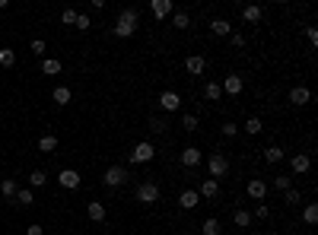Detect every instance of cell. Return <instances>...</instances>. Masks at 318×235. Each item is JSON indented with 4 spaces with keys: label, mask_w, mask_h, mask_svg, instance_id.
Here are the masks:
<instances>
[{
    "label": "cell",
    "mask_w": 318,
    "mask_h": 235,
    "mask_svg": "<svg viewBox=\"0 0 318 235\" xmlns=\"http://www.w3.org/2000/svg\"><path fill=\"white\" fill-rule=\"evenodd\" d=\"M134 32H137V10L127 6V10H121L118 19H115V35L118 38H131Z\"/></svg>",
    "instance_id": "cell-1"
},
{
    "label": "cell",
    "mask_w": 318,
    "mask_h": 235,
    "mask_svg": "<svg viewBox=\"0 0 318 235\" xmlns=\"http://www.w3.org/2000/svg\"><path fill=\"white\" fill-rule=\"evenodd\" d=\"M137 200L140 204H156L159 200V184H153V181H144V184H137Z\"/></svg>",
    "instance_id": "cell-2"
},
{
    "label": "cell",
    "mask_w": 318,
    "mask_h": 235,
    "mask_svg": "<svg viewBox=\"0 0 318 235\" xmlns=\"http://www.w3.org/2000/svg\"><path fill=\"white\" fill-rule=\"evenodd\" d=\"M153 156H156V146H153L150 140H144V143H137L131 150V162H150Z\"/></svg>",
    "instance_id": "cell-3"
},
{
    "label": "cell",
    "mask_w": 318,
    "mask_h": 235,
    "mask_svg": "<svg viewBox=\"0 0 318 235\" xmlns=\"http://www.w3.org/2000/svg\"><path fill=\"white\" fill-rule=\"evenodd\" d=\"M127 178H131V175H127V169H121V165H112V169H105V187H121V184H124V181Z\"/></svg>",
    "instance_id": "cell-4"
},
{
    "label": "cell",
    "mask_w": 318,
    "mask_h": 235,
    "mask_svg": "<svg viewBox=\"0 0 318 235\" xmlns=\"http://www.w3.org/2000/svg\"><path fill=\"white\" fill-rule=\"evenodd\" d=\"M207 165H210V178H213V181H216V178H223V175L229 172V159L223 156V153H213Z\"/></svg>",
    "instance_id": "cell-5"
},
{
    "label": "cell",
    "mask_w": 318,
    "mask_h": 235,
    "mask_svg": "<svg viewBox=\"0 0 318 235\" xmlns=\"http://www.w3.org/2000/svg\"><path fill=\"white\" fill-rule=\"evenodd\" d=\"M159 105H162V111H178V108H181V96H178L175 89H166V92L159 96Z\"/></svg>",
    "instance_id": "cell-6"
},
{
    "label": "cell",
    "mask_w": 318,
    "mask_h": 235,
    "mask_svg": "<svg viewBox=\"0 0 318 235\" xmlns=\"http://www.w3.org/2000/svg\"><path fill=\"white\" fill-rule=\"evenodd\" d=\"M58 184H60V187H67V191H77V187H80V172L64 169V172L58 175Z\"/></svg>",
    "instance_id": "cell-7"
},
{
    "label": "cell",
    "mask_w": 318,
    "mask_h": 235,
    "mask_svg": "<svg viewBox=\"0 0 318 235\" xmlns=\"http://www.w3.org/2000/svg\"><path fill=\"white\" fill-rule=\"evenodd\" d=\"M289 165H293L296 175H306V172L312 169V159H309V153H296V156L289 159Z\"/></svg>",
    "instance_id": "cell-8"
},
{
    "label": "cell",
    "mask_w": 318,
    "mask_h": 235,
    "mask_svg": "<svg viewBox=\"0 0 318 235\" xmlns=\"http://www.w3.org/2000/svg\"><path fill=\"white\" fill-rule=\"evenodd\" d=\"M220 89H223V92H229V96H239V92H242V77H239V73H229V77L223 79Z\"/></svg>",
    "instance_id": "cell-9"
},
{
    "label": "cell",
    "mask_w": 318,
    "mask_h": 235,
    "mask_svg": "<svg viewBox=\"0 0 318 235\" xmlns=\"http://www.w3.org/2000/svg\"><path fill=\"white\" fill-rule=\"evenodd\" d=\"M198 162H201V150L198 146H185V150H181V165H185V169H194Z\"/></svg>",
    "instance_id": "cell-10"
},
{
    "label": "cell",
    "mask_w": 318,
    "mask_h": 235,
    "mask_svg": "<svg viewBox=\"0 0 318 235\" xmlns=\"http://www.w3.org/2000/svg\"><path fill=\"white\" fill-rule=\"evenodd\" d=\"M289 102L293 105H309L312 102V92H309L306 86H296V89H289Z\"/></svg>",
    "instance_id": "cell-11"
},
{
    "label": "cell",
    "mask_w": 318,
    "mask_h": 235,
    "mask_svg": "<svg viewBox=\"0 0 318 235\" xmlns=\"http://www.w3.org/2000/svg\"><path fill=\"white\" fill-rule=\"evenodd\" d=\"M198 200H201V194L188 187V191H181V197H178V207H181V210H194V207H198Z\"/></svg>",
    "instance_id": "cell-12"
},
{
    "label": "cell",
    "mask_w": 318,
    "mask_h": 235,
    "mask_svg": "<svg viewBox=\"0 0 318 235\" xmlns=\"http://www.w3.org/2000/svg\"><path fill=\"white\" fill-rule=\"evenodd\" d=\"M185 67H188V73H194V77H201V73L207 70V60L201 57V54H191V57L185 60Z\"/></svg>",
    "instance_id": "cell-13"
},
{
    "label": "cell",
    "mask_w": 318,
    "mask_h": 235,
    "mask_svg": "<svg viewBox=\"0 0 318 235\" xmlns=\"http://www.w3.org/2000/svg\"><path fill=\"white\" fill-rule=\"evenodd\" d=\"M264 194H267V184H264L261 178H252V181H248V197L264 200Z\"/></svg>",
    "instance_id": "cell-14"
},
{
    "label": "cell",
    "mask_w": 318,
    "mask_h": 235,
    "mask_svg": "<svg viewBox=\"0 0 318 235\" xmlns=\"http://www.w3.org/2000/svg\"><path fill=\"white\" fill-rule=\"evenodd\" d=\"M153 16H156V19H166L169 16V13H172V0H153Z\"/></svg>",
    "instance_id": "cell-15"
},
{
    "label": "cell",
    "mask_w": 318,
    "mask_h": 235,
    "mask_svg": "<svg viewBox=\"0 0 318 235\" xmlns=\"http://www.w3.org/2000/svg\"><path fill=\"white\" fill-rule=\"evenodd\" d=\"M210 32H213V35H220V38H226V35H232V26H229V19H213Z\"/></svg>",
    "instance_id": "cell-16"
},
{
    "label": "cell",
    "mask_w": 318,
    "mask_h": 235,
    "mask_svg": "<svg viewBox=\"0 0 318 235\" xmlns=\"http://www.w3.org/2000/svg\"><path fill=\"white\" fill-rule=\"evenodd\" d=\"M261 16H264V10H261V6H245V10H242V19H245V23H261Z\"/></svg>",
    "instance_id": "cell-17"
},
{
    "label": "cell",
    "mask_w": 318,
    "mask_h": 235,
    "mask_svg": "<svg viewBox=\"0 0 318 235\" xmlns=\"http://www.w3.org/2000/svg\"><path fill=\"white\" fill-rule=\"evenodd\" d=\"M86 213H89V219H92V223H102V219H105V207L99 204V200H92V204L86 207Z\"/></svg>",
    "instance_id": "cell-18"
},
{
    "label": "cell",
    "mask_w": 318,
    "mask_h": 235,
    "mask_svg": "<svg viewBox=\"0 0 318 235\" xmlns=\"http://www.w3.org/2000/svg\"><path fill=\"white\" fill-rule=\"evenodd\" d=\"M42 73H48V77H58V73H60V60L45 57V60H42Z\"/></svg>",
    "instance_id": "cell-19"
},
{
    "label": "cell",
    "mask_w": 318,
    "mask_h": 235,
    "mask_svg": "<svg viewBox=\"0 0 318 235\" xmlns=\"http://www.w3.org/2000/svg\"><path fill=\"white\" fill-rule=\"evenodd\" d=\"M216 191H220V181H213V178H207L201 184V197H216Z\"/></svg>",
    "instance_id": "cell-20"
},
{
    "label": "cell",
    "mask_w": 318,
    "mask_h": 235,
    "mask_svg": "<svg viewBox=\"0 0 318 235\" xmlns=\"http://www.w3.org/2000/svg\"><path fill=\"white\" fill-rule=\"evenodd\" d=\"M232 223L239 226V229H248V226H252V213H248V210H235Z\"/></svg>",
    "instance_id": "cell-21"
},
{
    "label": "cell",
    "mask_w": 318,
    "mask_h": 235,
    "mask_svg": "<svg viewBox=\"0 0 318 235\" xmlns=\"http://www.w3.org/2000/svg\"><path fill=\"white\" fill-rule=\"evenodd\" d=\"M0 197H16V181H13V178L0 181Z\"/></svg>",
    "instance_id": "cell-22"
},
{
    "label": "cell",
    "mask_w": 318,
    "mask_h": 235,
    "mask_svg": "<svg viewBox=\"0 0 318 235\" xmlns=\"http://www.w3.org/2000/svg\"><path fill=\"white\" fill-rule=\"evenodd\" d=\"M220 96H223L220 83H207V86H204V99H207V102H216Z\"/></svg>",
    "instance_id": "cell-23"
},
{
    "label": "cell",
    "mask_w": 318,
    "mask_h": 235,
    "mask_svg": "<svg viewBox=\"0 0 318 235\" xmlns=\"http://www.w3.org/2000/svg\"><path fill=\"white\" fill-rule=\"evenodd\" d=\"M172 26H175V29H188V26H191V16H188L185 10H178V13L172 16Z\"/></svg>",
    "instance_id": "cell-24"
},
{
    "label": "cell",
    "mask_w": 318,
    "mask_h": 235,
    "mask_svg": "<svg viewBox=\"0 0 318 235\" xmlns=\"http://www.w3.org/2000/svg\"><path fill=\"white\" fill-rule=\"evenodd\" d=\"M51 99H54L58 105H67V102H70V89H67V86H58V89L51 92Z\"/></svg>",
    "instance_id": "cell-25"
},
{
    "label": "cell",
    "mask_w": 318,
    "mask_h": 235,
    "mask_svg": "<svg viewBox=\"0 0 318 235\" xmlns=\"http://www.w3.org/2000/svg\"><path fill=\"white\" fill-rule=\"evenodd\" d=\"M38 150H42V153H51V150H58V137H51V133H45V137L38 140Z\"/></svg>",
    "instance_id": "cell-26"
},
{
    "label": "cell",
    "mask_w": 318,
    "mask_h": 235,
    "mask_svg": "<svg viewBox=\"0 0 318 235\" xmlns=\"http://www.w3.org/2000/svg\"><path fill=\"white\" fill-rule=\"evenodd\" d=\"M264 159H267L270 165H274V162H280V159H283V150H280V146H274V143H270L267 150H264Z\"/></svg>",
    "instance_id": "cell-27"
},
{
    "label": "cell",
    "mask_w": 318,
    "mask_h": 235,
    "mask_svg": "<svg viewBox=\"0 0 318 235\" xmlns=\"http://www.w3.org/2000/svg\"><path fill=\"white\" fill-rule=\"evenodd\" d=\"M16 64V51L13 48H0V67H13Z\"/></svg>",
    "instance_id": "cell-28"
},
{
    "label": "cell",
    "mask_w": 318,
    "mask_h": 235,
    "mask_svg": "<svg viewBox=\"0 0 318 235\" xmlns=\"http://www.w3.org/2000/svg\"><path fill=\"white\" fill-rule=\"evenodd\" d=\"M201 232L204 235H220V219H204V226H201Z\"/></svg>",
    "instance_id": "cell-29"
},
{
    "label": "cell",
    "mask_w": 318,
    "mask_h": 235,
    "mask_svg": "<svg viewBox=\"0 0 318 235\" xmlns=\"http://www.w3.org/2000/svg\"><path fill=\"white\" fill-rule=\"evenodd\" d=\"M29 184L32 187H45V184H48V175H45V172H32V175H29Z\"/></svg>",
    "instance_id": "cell-30"
},
{
    "label": "cell",
    "mask_w": 318,
    "mask_h": 235,
    "mask_svg": "<svg viewBox=\"0 0 318 235\" xmlns=\"http://www.w3.org/2000/svg\"><path fill=\"white\" fill-rule=\"evenodd\" d=\"M302 219H306L309 226H315V223H318V207H315V204H309V207H306V213H302Z\"/></svg>",
    "instance_id": "cell-31"
},
{
    "label": "cell",
    "mask_w": 318,
    "mask_h": 235,
    "mask_svg": "<svg viewBox=\"0 0 318 235\" xmlns=\"http://www.w3.org/2000/svg\"><path fill=\"white\" fill-rule=\"evenodd\" d=\"M245 131H248V133H261V131H264V124H261V118H248Z\"/></svg>",
    "instance_id": "cell-32"
},
{
    "label": "cell",
    "mask_w": 318,
    "mask_h": 235,
    "mask_svg": "<svg viewBox=\"0 0 318 235\" xmlns=\"http://www.w3.org/2000/svg\"><path fill=\"white\" fill-rule=\"evenodd\" d=\"M181 127H185L188 133H191V131H198V118H194V115H185V118H181Z\"/></svg>",
    "instance_id": "cell-33"
},
{
    "label": "cell",
    "mask_w": 318,
    "mask_h": 235,
    "mask_svg": "<svg viewBox=\"0 0 318 235\" xmlns=\"http://www.w3.org/2000/svg\"><path fill=\"white\" fill-rule=\"evenodd\" d=\"M16 204H23V207H29V204H32V191H29V187H23V191L16 194Z\"/></svg>",
    "instance_id": "cell-34"
},
{
    "label": "cell",
    "mask_w": 318,
    "mask_h": 235,
    "mask_svg": "<svg viewBox=\"0 0 318 235\" xmlns=\"http://www.w3.org/2000/svg\"><path fill=\"white\" fill-rule=\"evenodd\" d=\"M77 16H80V13H77V10H70V6H67V10L60 13V19H64L67 26H73V23H77Z\"/></svg>",
    "instance_id": "cell-35"
},
{
    "label": "cell",
    "mask_w": 318,
    "mask_h": 235,
    "mask_svg": "<svg viewBox=\"0 0 318 235\" xmlns=\"http://www.w3.org/2000/svg\"><path fill=\"white\" fill-rule=\"evenodd\" d=\"M150 131L153 133H162V131H166V121H162V118H150Z\"/></svg>",
    "instance_id": "cell-36"
},
{
    "label": "cell",
    "mask_w": 318,
    "mask_h": 235,
    "mask_svg": "<svg viewBox=\"0 0 318 235\" xmlns=\"http://www.w3.org/2000/svg\"><path fill=\"white\" fill-rule=\"evenodd\" d=\"M73 26H77L80 32H86V29H89L92 23H89V16H83V13H80V16H77V23H73Z\"/></svg>",
    "instance_id": "cell-37"
},
{
    "label": "cell",
    "mask_w": 318,
    "mask_h": 235,
    "mask_svg": "<svg viewBox=\"0 0 318 235\" xmlns=\"http://www.w3.org/2000/svg\"><path fill=\"white\" fill-rule=\"evenodd\" d=\"M306 38H309L312 45H318V29H315V26H309V29H306Z\"/></svg>",
    "instance_id": "cell-38"
},
{
    "label": "cell",
    "mask_w": 318,
    "mask_h": 235,
    "mask_svg": "<svg viewBox=\"0 0 318 235\" xmlns=\"http://www.w3.org/2000/svg\"><path fill=\"white\" fill-rule=\"evenodd\" d=\"M229 42H232L235 48H242V45H245V35H239V32H232V35H229Z\"/></svg>",
    "instance_id": "cell-39"
},
{
    "label": "cell",
    "mask_w": 318,
    "mask_h": 235,
    "mask_svg": "<svg viewBox=\"0 0 318 235\" xmlns=\"http://www.w3.org/2000/svg\"><path fill=\"white\" fill-rule=\"evenodd\" d=\"M32 54H45V42H42V38H35V42H32Z\"/></svg>",
    "instance_id": "cell-40"
},
{
    "label": "cell",
    "mask_w": 318,
    "mask_h": 235,
    "mask_svg": "<svg viewBox=\"0 0 318 235\" xmlns=\"http://www.w3.org/2000/svg\"><path fill=\"white\" fill-rule=\"evenodd\" d=\"M287 204H299V191H293V187H287Z\"/></svg>",
    "instance_id": "cell-41"
},
{
    "label": "cell",
    "mask_w": 318,
    "mask_h": 235,
    "mask_svg": "<svg viewBox=\"0 0 318 235\" xmlns=\"http://www.w3.org/2000/svg\"><path fill=\"white\" fill-rule=\"evenodd\" d=\"M274 187H280V191H287V187H289V178H274Z\"/></svg>",
    "instance_id": "cell-42"
},
{
    "label": "cell",
    "mask_w": 318,
    "mask_h": 235,
    "mask_svg": "<svg viewBox=\"0 0 318 235\" xmlns=\"http://www.w3.org/2000/svg\"><path fill=\"white\" fill-rule=\"evenodd\" d=\"M223 133H226V137H235V133H239V127H235V124H223Z\"/></svg>",
    "instance_id": "cell-43"
},
{
    "label": "cell",
    "mask_w": 318,
    "mask_h": 235,
    "mask_svg": "<svg viewBox=\"0 0 318 235\" xmlns=\"http://www.w3.org/2000/svg\"><path fill=\"white\" fill-rule=\"evenodd\" d=\"M267 213H270V210H267V207H264V204H261V207H258V210H255V216H258V219H267Z\"/></svg>",
    "instance_id": "cell-44"
},
{
    "label": "cell",
    "mask_w": 318,
    "mask_h": 235,
    "mask_svg": "<svg viewBox=\"0 0 318 235\" xmlns=\"http://www.w3.org/2000/svg\"><path fill=\"white\" fill-rule=\"evenodd\" d=\"M26 235H45V229H42V226H29V229H26Z\"/></svg>",
    "instance_id": "cell-45"
}]
</instances>
